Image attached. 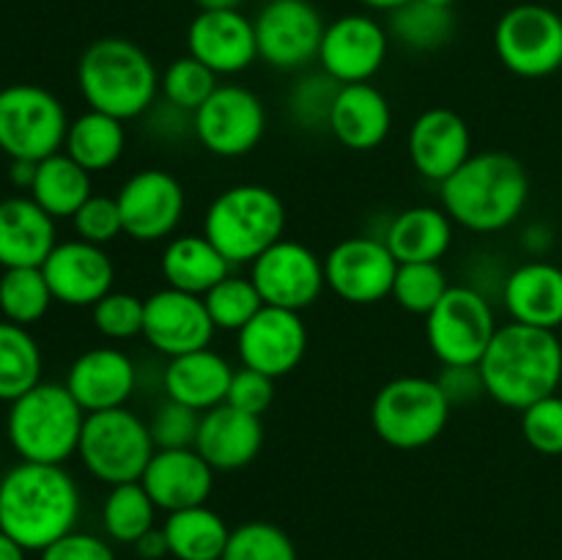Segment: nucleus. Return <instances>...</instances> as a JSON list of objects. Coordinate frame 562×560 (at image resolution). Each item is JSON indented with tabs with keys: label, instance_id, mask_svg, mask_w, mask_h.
Listing matches in <instances>:
<instances>
[{
	"label": "nucleus",
	"instance_id": "nucleus-1",
	"mask_svg": "<svg viewBox=\"0 0 562 560\" xmlns=\"http://www.w3.org/2000/svg\"><path fill=\"white\" fill-rule=\"evenodd\" d=\"M80 519V486L64 464L20 461L0 478V530L42 552Z\"/></svg>",
	"mask_w": 562,
	"mask_h": 560
},
{
	"label": "nucleus",
	"instance_id": "nucleus-2",
	"mask_svg": "<svg viewBox=\"0 0 562 560\" xmlns=\"http://www.w3.org/2000/svg\"><path fill=\"white\" fill-rule=\"evenodd\" d=\"M530 201L527 168L508 152L472 154L439 184V206L472 234H497L525 214Z\"/></svg>",
	"mask_w": 562,
	"mask_h": 560
},
{
	"label": "nucleus",
	"instance_id": "nucleus-3",
	"mask_svg": "<svg viewBox=\"0 0 562 560\" xmlns=\"http://www.w3.org/2000/svg\"><path fill=\"white\" fill-rule=\"evenodd\" d=\"M477 368L488 399L521 412L558 393L562 382V344L552 329L510 322L497 329Z\"/></svg>",
	"mask_w": 562,
	"mask_h": 560
},
{
	"label": "nucleus",
	"instance_id": "nucleus-4",
	"mask_svg": "<svg viewBox=\"0 0 562 560\" xmlns=\"http://www.w3.org/2000/svg\"><path fill=\"white\" fill-rule=\"evenodd\" d=\"M77 88L88 110L135 121L157 104L159 71L140 44L124 36H104L88 44L80 55Z\"/></svg>",
	"mask_w": 562,
	"mask_h": 560
},
{
	"label": "nucleus",
	"instance_id": "nucleus-5",
	"mask_svg": "<svg viewBox=\"0 0 562 560\" xmlns=\"http://www.w3.org/2000/svg\"><path fill=\"white\" fill-rule=\"evenodd\" d=\"M86 415L66 384L38 382L9 404L5 437L20 461L66 464L77 456Z\"/></svg>",
	"mask_w": 562,
	"mask_h": 560
},
{
	"label": "nucleus",
	"instance_id": "nucleus-6",
	"mask_svg": "<svg viewBox=\"0 0 562 560\" xmlns=\"http://www.w3.org/2000/svg\"><path fill=\"white\" fill-rule=\"evenodd\" d=\"M283 198L263 184H234L220 192L203 214V236L231 267L252 264L285 236Z\"/></svg>",
	"mask_w": 562,
	"mask_h": 560
},
{
	"label": "nucleus",
	"instance_id": "nucleus-7",
	"mask_svg": "<svg viewBox=\"0 0 562 560\" xmlns=\"http://www.w3.org/2000/svg\"><path fill=\"white\" fill-rule=\"evenodd\" d=\"M450 410L437 379L395 377L373 395L371 426L390 448L417 450L442 437Z\"/></svg>",
	"mask_w": 562,
	"mask_h": 560
},
{
	"label": "nucleus",
	"instance_id": "nucleus-8",
	"mask_svg": "<svg viewBox=\"0 0 562 560\" xmlns=\"http://www.w3.org/2000/svg\"><path fill=\"white\" fill-rule=\"evenodd\" d=\"M154 453L157 445L151 439V428L130 406L86 415L77 456L88 475L99 483L119 486L140 481Z\"/></svg>",
	"mask_w": 562,
	"mask_h": 560
},
{
	"label": "nucleus",
	"instance_id": "nucleus-9",
	"mask_svg": "<svg viewBox=\"0 0 562 560\" xmlns=\"http://www.w3.org/2000/svg\"><path fill=\"white\" fill-rule=\"evenodd\" d=\"M69 115L53 91L33 82L0 88V152L11 159H42L64 152Z\"/></svg>",
	"mask_w": 562,
	"mask_h": 560
},
{
	"label": "nucleus",
	"instance_id": "nucleus-10",
	"mask_svg": "<svg viewBox=\"0 0 562 560\" xmlns=\"http://www.w3.org/2000/svg\"><path fill=\"white\" fill-rule=\"evenodd\" d=\"M497 313L475 285H450L426 316V340L442 366H477L497 335Z\"/></svg>",
	"mask_w": 562,
	"mask_h": 560
},
{
	"label": "nucleus",
	"instance_id": "nucleus-11",
	"mask_svg": "<svg viewBox=\"0 0 562 560\" xmlns=\"http://www.w3.org/2000/svg\"><path fill=\"white\" fill-rule=\"evenodd\" d=\"M494 53L508 71L541 80L562 69V16L541 3H519L494 25Z\"/></svg>",
	"mask_w": 562,
	"mask_h": 560
},
{
	"label": "nucleus",
	"instance_id": "nucleus-12",
	"mask_svg": "<svg viewBox=\"0 0 562 560\" xmlns=\"http://www.w3.org/2000/svg\"><path fill=\"white\" fill-rule=\"evenodd\" d=\"M267 132V108L256 91L236 82L217 91L192 115V135L214 157L236 159L256 152Z\"/></svg>",
	"mask_w": 562,
	"mask_h": 560
},
{
	"label": "nucleus",
	"instance_id": "nucleus-13",
	"mask_svg": "<svg viewBox=\"0 0 562 560\" xmlns=\"http://www.w3.org/2000/svg\"><path fill=\"white\" fill-rule=\"evenodd\" d=\"M124 220V236L151 245L176 236L187 212V192L170 170L143 168L121 184L115 195Z\"/></svg>",
	"mask_w": 562,
	"mask_h": 560
},
{
	"label": "nucleus",
	"instance_id": "nucleus-14",
	"mask_svg": "<svg viewBox=\"0 0 562 560\" xmlns=\"http://www.w3.org/2000/svg\"><path fill=\"white\" fill-rule=\"evenodd\" d=\"M256 25L258 58L278 71L305 69L318 60L327 25L311 0H269Z\"/></svg>",
	"mask_w": 562,
	"mask_h": 560
},
{
	"label": "nucleus",
	"instance_id": "nucleus-15",
	"mask_svg": "<svg viewBox=\"0 0 562 560\" xmlns=\"http://www.w3.org/2000/svg\"><path fill=\"white\" fill-rule=\"evenodd\" d=\"M398 261L382 236H346L324 258L327 289L351 305H376L393 294Z\"/></svg>",
	"mask_w": 562,
	"mask_h": 560
},
{
	"label": "nucleus",
	"instance_id": "nucleus-16",
	"mask_svg": "<svg viewBox=\"0 0 562 560\" xmlns=\"http://www.w3.org/2000/svg\"><path fill=\"white\" fill-rule=\"evenodd\" d=\"M250 280L256 283L263 305L302 313L327 289L324 258L296 239L274 242L250 264Z\"/></svg>",
	"mask_w": 562,
	"mask_h": 560
},
{
	"label": "nucleus",
	"instance_id": "nucleus-17",
	"mask_svg": "<svg viewBox=\"0 0 562 560\" xmlns=\"http://www.w3.org/2000/svg\"><path fill=\"white\" fill-rule=\"evenodd\" d=\"M390 53V33L371 14H344L324 31L318 64L335 82H371Z\"/></svg>",
	"mask_w": 562,
	"mask_h": 560
},
{
	"label": "nucleus",
	"instance_id": "nucleus-18",
	"mask_svg": "<svg viewBox=\"0 0 562 560\" xmlns=\"http://www.w3.org/2000/svg\"><path fill=\"white\" fill-rule=\"evenodd\" d=\"M236 351L245 368L267 377H289L300 368L307 351V327L302 313L263 305L245 327L236 333Z\"/></svg>",
	"mask_w": 562,
	"mask_h": 560
},
{
	"label": "nucleus",
	"instance_id": "nucleus-19",
	"mask_svg": "<svg viewBox=\"0 0 562 560\" xmlns=\"http://www.w3.org/2000/svg\"><path fill=\"white\" fill-rule=\"evenodd\" d=\"M214 333L217 327L209 316L203 296L187 294V291L170 289V285L146 296L143 338L168 360L187 355V351L209 349Z\"/></svg>",
	"mask_w": 562,
	"mask_h": 560
},
{
	"label": "nucleus",
	"instance_id": "nucleus-20",
	"mask_svg": "<svg viewBox=\"0 0 562 560\" xmlns=\"http://www.w3.org/2000/svg\"><path fill=\"white\" fill-rule=\"evenodd\" d=\"M55 302L66 307H93L115 285V264L108 250L82 239L58 242L42 264Z\"/></svg>",
	"mask_w": 562,
	"mask_h": 560
},
{
	"label": "nucleus",
	"instance_id": "nucleus-21",
	"mask_svg": "<svg viewBox=\"0 0 562 560\" xmlns=\"http://www.w3.org/2000/svg\"><path fill=\"white\" fill-rule=\"evenodd\" d=\"M187 53L217 77L239 75L258 60L256 25L236 11H198L187 27Z\"/></svg>",
	"mask_w": 562,
	"mask_h": 560
},
{
	"label": "nucleus",
	"instance_id": "nucleus-22",
	"mask_svg": "<svg viewBox=\"0 0 562 560\" xmlns=\"http://www.w3.org/2000/svg\"><path fill=\"white\" fill-rule=\"evenodd\" d=\"M406 148L417 173L442 184L472 157V132L456 110L428 108L412 121Z\"/></svg>",
	"mask_w": 562,
	"mask_h": 560
},
{
	"label": "nucleus",
	"instance_id": "nucleus-23",
	"mask_svg": "<svg viewBox=\"0 0 562 560\" xmlns=\"http://www.w3.org/2000/svg\"><path fill=\"white\" fill-rule=\"evenodd\" d=\"M64 384L86 412L115 410L135 393L137 368L119 346H93L71 362Z\"/></svg>",
	"mask_w": 562,
	"mask_h": 560
},
{
	"label": "nucleus",
	"instance_id": "nucleus-24",
	"mask_svg": "<svg viewBox=\"0 0 562 560\" xmlns=\"http://www.w3.org/2000/svg\"><path fill=\"white\" fill-rule=\"evenodd\" d=\"M214 467L195 448L157 450L143 472L140 483L159 511H184L206 505L214 489Z\"/></svg>",
	"mask_w": 562,
	"mask_h": 560
},
{
	"label": "nucleus",
	"instance_id": "nucleus-25",
	"mask_svg": "<svg viewBox=\"0 0 562 560\" xmlns=\"http://www.w3.org/2000/svg\"><path fill=\"white\" fill-rule=\"evenodd\" d=\"M499 296L510 322L552 333L562 327V267L547 258H532L510 269Z\"/></svg>",
	"mask_w": 562,
	"mask_h": 560
},
{
	"label": "nucleus",
	"instance_id": "nucleus-26",
	"mask_svg": "<svg viewBox=\"0 0 562 560\" xmlns=\"http://www.w3.org/2000/svg\"><path fill=\"white\" fill-rule=\"evenodd\" d=\"M263 448L261 417L247 415L231 404L203 412L195 450L217 472H234L252 464Z\"/></svg>",
	"mask_w": 562,
	"mask_h": 560
},
{
	"label": "nucleus",
	"instance_id": "nucleus-27",
	"mask_svg": "<svg viewBox=\"0 0 562 560\" xmlns=\"http://www.w3.org/2000/svg\"><path fill=\"white\" fill-rule=\"evenodd\" d=\"M393 130V108L371 82L340 86L329 113V135L351 152H373Z\"/></svg>",
	"mask_w": 562,
	"mask_h": 560
},
{
	"label": "nucleus",
	"instance_id": "nucleus-28",
	"mask_svg": "<svg viewBox=\"0 0 562 560\" xmlns=\"http://www.w3.org/2000/svg\"><path fill=\"white\" fill-rule=\"evenodd\" d=\"M55 245V217H49L31 195L0 201V267H42Z\"/></svg>",
	"mask_w": 562,
	"mask_h": 560
},
{
	"label": "nucleus",
	"instance_id": "nucleus-29",
	"mask_svg": "<svg viewBox=\"0 0 562 560\" xmlns=\"http://www.w3.org/2000/svg\"><path fill=\"white\" fill-rule=\"evenodd\" d=\"M234 371L236 368L212 346L170 357L162 371L165 399L190 406L195 412H209L225 404Z\"/></svg>",
	"mask_w": 562,
	"mask_h": 560
},
{
	"label": "nucleus",
	"instance_id": "nucleus-30",
	"mask_svg": "<svg viewBox=\"0 0 562 560\" xmlns=\"http://www.w3.org/2000/svg\"><path fill=\"white\" fill-rule=\"evenodd\" d=\"M456 223L442 206L401 209L384 228L382 239L398 264H439L453 245Z\"/></svg>",
	"mask_w": 562,
	"mask_h": 560
},
{
	"label": "nucleus",
	"instance_id": "nucleus-31",
	"mask_svg": "<svg viewBox=\"0 0 562 560\" xmlns=\"http://www.w3.org/2000/svg\"><path fill=\"white\" fill-rule=\"evenodd\" d=\"M159 272L170 289L203 296L220 280L228 278L234 267L203 234H176L165 242Z\"/></svg>",
	"mask_w": 562,
	"mask_h": 560
},
{
	"label": "nucleus",
	"instance_id": "nucleus-32",
	"mask_svg": "<svg viewBox=\"0 0 562 560\" xmlns=\"http://www.w3.org/2000/svg\"><path fill=\"white\" fill-rule=\"evenodd\" d=\"M64 152L91 176L110 170L126 152V121L99 110H86L69 124Z\"/></svg>",
	"mask_w": 562,
	"mask_h": 560
},
{
	"label": "nucleus",
	"instance_id": "nucleus-33",
	"mask_svg": "<svg viewBox=\"0 0 562 560\" xmlns=\"http://www.w3.org/2000/svg\"><path fill=\"white\" fill-rule=\"evenodd\" d=\"M31 198L55 220H71L77 209L93 195L91 173L66 152L36 163V179L31 184Z\"/></svg>",
	"mask_w": 562,
	"mask_h": 560
},
{
	"label": "nucleus",
	"instance_id": "nucleus-34",
	"mask_svg": "<svg viewBox=\"0 0 562 560\" xmlns=\"http://www.w3.org/2000/svg\"><path fill=\"white\" fill-rule=\"evenodd\" d=\"M168 549L176 560H223L231 530L209 505L173 511L162 525Z\"/></svg>",
	"mask_w": 562,
	"mask_h": 560
},
{
	"label": "nucleus",
	"instance_id": "nucleus-35",
	"mask_svg": "<svg viewBox=\"0 0 562 560\" xmlns=\"http://www.w3.org/2000/svg\"><path fill=\"white\" fill-rule=\"evenodd\" d=\"M42 349L31 329L0 322V401L11 404L42 382Z\"/></svg>",
	"mask_w": 562,
	"mask_h": 560
},
{
	"label": "nucleus",
	"instance_id": "nucleus-36",
	"mask_svg": "<svg viewBox=\"0 0 562 560\" xmlns=\"http://www.w3.org/2000/svg\"><path fill=\"white\" fill-rule=\"evenodd\" d=\"M387 16L390 38L415 53H434L445 47L456 33L453 9H439L426 0H409Z\"/></svg>",
	"mask_w": 562,
	"mask_h": 560
},
{
	"label": "nucleus",
	"instance_id": "nucleus-37",
	"mask_svg": "<svg viewBox=\"0 0 562 560\" xmlns=\"http://www.w3.org/2000/svg\"><path fill=\"white\" fill-rule=\"evenodd\" d=\"M151 494L146 492L140 481L119 483L110 486L108 497L102 505V525L113 541L135 544L154 530V516H157Z\"/></svg>",
	"mask_w": 562,
	"mask_h": 560
},
{
	"label": "nucleus",
	"instance_id": "nucleus-38",
	"mask_svg": "<svg viewBox=\"0 0 562 560\" xmlns=\"http://www.w3.org/2000/svg\"><path fill=\"white\" fill-rule=\"evenodd\" d=\"M55 296L49 291L42 267L3 269L0 275V313L5 322L31 327L42 322L53 307Z\"/></svg>",
	"mask_w": 562,
	"mask_h": 560
},
{
	"label": "nucleus",
	"instance_id": "nucleus-39",
	"mask_svg": "<svg viewBox=\"0 0 562 560\" xmlns=\"http://www.w3.org/2000/svg\"><path fill=\"white\" fill-rule=\"evenodd\" d=\"M217 75L198 58H192L190 53L159 71V97L190 115H195V110L217 91Z\"/></svg>",
	"mask_w": 562,
	"mask_h": 560
},
{
	"label": "nucleus",
	"instance_id": "nucleus-40",
	"mask_svg": "<svg viewBox=\"0 0 562 560\" xmlns=\"http://www.w3.org/2000/svg\"><path fill=\"white\" fill-rule=\"evenodd\" d=\"M203 302H206V311L212 316L214 327L223 329V333H239L263 307L256 283L234 272L220 280L214 289H209L203 294Z\"/></svg>",
	"mask_w": 562,
	"mask_h": 560
},
{
	"label": "nucleus",
	"instance_id": "nucleus-41",
	"mask_svg": "<svg viewBox=\"0 0 562 560\" xmlns=\"http://www.w3.org/2000/svg\"><path fill=\"white\" fill-rule=\"evenodd\" d=\"M450 283L448 275L439 264L423 261V264H398L393 283V300L398 307L415 316H428L437 307V302L448 294Z\"/></svg>",
	"mask_w": 562,
	"mask_h": 560
},
{
	"label": "nucleus",
	"instance_id": "nucleus-42",
	"mask_svg": "<svg viewBox=\"0 0 562 560\" xmlns=\"http://www.w3.org/2000/svg\"><path fill=\"white\" fill-rule=\"evenodd\" d=\"M338 91L340 82H335L327 71L302 75L289 91L291 121L305 132H329V113Z\"/></svg>",
	"mask_w": 562,
	"mask_h": 560
},
{
	"label": "nucleus",
	"instance_id": "nucleus-43",
	"mask_svg": "<svg viewBox=\"0 0 562 560\" xmlns=\"http://www.w3.org/2000/svg\"><path fill=\"white\" fill-rule=\"evenodd\" d=\"M223 560H296V547L283 527L252 519L231 530Z\"/></svg>",
	"mask_w": 562,
	"mask_h": 560
},
{
	"label": "nucleus",
	"instance_id": "nucleus-44",
	"mask_svg": "<svg viewBox=\"0 0 562 560\" xmlns=\"http://www.w3.org/2000/svg\"><path fill=\"white\" fill-rule=\"evenodd\" d=\"M143 316H146V300L130 291L113 289L91 307V322L97 333L115 344L143 335Z\"/></svg>",
	"mask_w": 562,
	"mask_h": 560
},
{
	"label": "nucleus",
	"instance_id": "nucleus-45",
	"mask_svg": "<svg viewBox=\"0 0 562 560\" xmlns=\"http://www.w3.org/2000/svg\"><path fill=\"white\" fill-rule=\"evenodd\" d=\"M525 443L541 456H562V395L552 393L521 410Z\"/></svg>",
	"mask_w": 562,
	"mask_h": 560
},
{
	"label": "nucleus",
	"instance_id": "nucleus-46",
	"mask_svg": "<svg viewBox=\"0 0 562 560\" xmlns=\"http://www.w3.org/2000/svg\"><path fill=\"white\" fill-rule=\"evenodd\" d=\"M77 239L91 242V245H110L124 234V220H121L119 201L110 195H97L93 192L86 203L71 217Z\"/></svg>",
	"mask_w": 562,
	"mask_h": 560
},
{
	"label": "nucleus",
	"instance_id": "nucleus-47",
	"mask_svg": "<svg viewBox=\"0 0 562 560\" xmlns=\"http://www.w3.org/2000/svg\"><path fill=\"white\" fill-rule=\"evenodd\" d=\"M201 415L203 412H195V410H190V406L176 404V401L165 399L162 404L157 406V412H154L151 423H148L157 450L195 448Z\"/></svg>",
	"mask_w": 562,
	"mask_h": 560
},
{
	"label": "nucleus",
	"instance_id": "nucleus-48",
	"mask_svg": "<svg viewBox=\"0 0 562 560\" xmlns=\"http://www.w3.org/2000/svg\"><path fill=\"white\" fill-rule=\"evenodd\" d=\"M274 401V379L267 377L261 371H252V368H236L234 377H231L228 395H225V404L236 406V410L247 412V415L261 417L263 412L272 406Z\"/></svg>",
	"mask_w": 562,
	"mask_h": 560
},
{
	"label": "nucleus",
	"instance_id": "nucleus-49",
	"mask_svg": "<svg viewBox=\"0 0 562 560\" xmlns=\"http://www.w3.org/2000/svg\"><path fill=\"white\" fill-rule=\"evenodd\" d=\"M38 560H115L113 547L93 533L71 530L42 549Z\"/></svg>",
	"mask_w": 562,
	"mask_h": 560
},
{
	"label": "nucleus",
	"instance_id": "nucleus-50",
	"mask_svg": "<svg viewBox=\"0 0 562 560\" xmlns=\"http://www.w3.org/2000/svg\"><path fill=\"white\" fill-rule=\"evenodd\" d=\"M434 379L439 382V388H442L450 406L472 404V401H477L481 395H486L481 368L477 366H442V371Z\"/></svg>",
	"mask_w": 562,
	"mask_h": 560
},
{
	"label": "nucleus",
	"instance_id": "nucleus-51",
	"mask_svg": "<svg viewBox=\"0 0 562 560\" xmlns=\"http://www.w3.org/2000/svg\"><path fill=\"white\" fill-rule=\"evenodd\" d=\"M132 547H135V552L140 555L143 560H159V558H165V555H170V549H168V538H165V533H162V527H154V530H148L146 536L140 538V541H135L132 544Z\"/></svg>",
	"mask_w": 562,
	"mask_h": 560
},
{
	"label": "nucleus",
	"instance_id": "nucleus-52",
	"mask_svg": "<svg viewBox=\"0 0 562 560\" xmlns=\"http://www.w3.org/2000/svg\"><path fill=\"white\" fill-rule=\"evenodd\" d=\"M521 247H525L527 253H532L536 258H541L543 253L552 247V231H549L547 225H541V223L527 225L525 236H521Z\"/></svg>",
	"mask_w": 562,
	"mask_h": 560
},
{
	"label": "nucleus",
	"instance_id": "nucleus-53",
	"mask_svg": "<svg viewBox=\"0 0 562 560\" xmlns=\"http://www.w3.org/2000/svg\"><path fill=\"white\" fill-rule=\"evenodd\" d=\"M9 179L16 190H31L33 179H36V163H31V159H11Z\"/></svg>",
	"mask_w": 562,
	"mask_h": 560
},
{
	"label": "nucleus",
	"instance_id": "nucleus-54",
	"mask_svg": "<svg viewBox=\"0 0 562 560\" xmlns=\"http://www.w3.org/2000/svg\"><path fill=\"white\" fill-rule=\"evenodd\" d=\"M25 547H20L9 533L0 530V560H25Z\"/></svg>",
	"mask_w": 562,
	"mask_h": 560
},
{
	"label": "nucleus",
	"instance_id": "nucleus-55",
	"mask_svg": "<svg viewBox=\"0 0 562 560\" xmlns=\"http://www.w3.org/2000/svg\"><path fill=\"white\" fill-rule=\"evenodd\" d=\"M198 11H236L241 0H195Z\"/></svg>",
	"mask_w": 562,
	"mask_h": 560
},
{
	"label": "nucleus",
	"instance_id": "nucleus-56",
	"mask_svg": "<svg viewBox=\"0 0 562 560\" xmlns=\"http://www.w3.org/2000/svg\"><path fill=\"white\" fill-rule=\"evenodd\" d=\"M362 5H368L371 11H384V14H390V11L401 9V5H406L409 0H360Z\"/></svg>",
	"mask_w": 562,
	"mask_h": 560
},
{
	"label": "nucleus",
	"instance_id": "nucleus-57",
	"mask_svg": "<svg viewBox=\"0 0 562 560\" xmlns=\"http://www.w3.org/2000/svg\"><path fill=\"white\" fill-rule=\"evenodd\" d=\"M426 3H431V5H439V9H453V5H456V0H426Z\"/></svg>",
	"mask_w": 562,
	"mask_h": 560
}]
</instances>
